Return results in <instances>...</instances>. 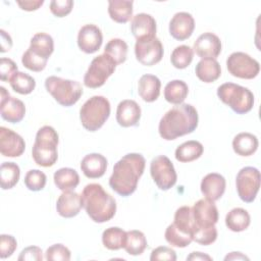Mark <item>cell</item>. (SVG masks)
I'll return each instance as SVG.
<instances>
[{
    "label": "cell",
    "mask_w": 261,
    "mask_h": 261,
    "mask_svg": "<svg viewBox=\"0 0 261 261\" xmlns=\"http://www.w3.org/2000/svg\"><path fill=\"white\" fill-rule=\"evenodd\" d=\"M81 169L88 178H99L106 172L107 159L99 153L88 154L82 159Z\"/></svg>",
    "instance_id": "603a6c76"
},
{
    "label": "cell",
    "mask_w": 261,
    "mask_h": 261,
    "mask_svg": "<svg viewBox=\"0 0 261 261\" xmlns=\"http://www.w3.org/2000/svg\"><path fill=\"white\" fill-rule=\"evenodd\" d=\"M228 72L239 79L252 80L260 71L259 62L244 52H233L226 59Z\"/></svg>",
    "instance_id": "8fae6325"
},
{
    "label": "cell",
    "mask_w": 261,
    "mask_h": 261,
    "mask_svg": "<svg viewBox=\"0 0 261 261\" xmlns=\"http://www.w3.org/2000/svg\"><path fill=\"white\" fill-rule=\"evenodd\" d=\"M0 109L2 118L10 123L20 122L25 114L24 103L11 97L4 87H0Z\"/></svg>",
    "instance_id": "4fadbf2b"
},
{
    "label": "cell",
    "mask_w": 261,
    "mask_h": 261,
    "mask_svg": "<svg viewBox=\"0 0 261 261\" xmlns=\"http://www.w3.org/2000/svg\"><path fill=\"white\" fill-rule=\"evenodd\" d=\"M115 68V62L107 54L98 55L91 61L84 75V85L90 89L102 87L114 72Z\"/></svg>",
    "instance_id": "ba28073f"
},
{
    "label": "cell",
    "mask_w": 261,
    "mask_h": 261,
    "mask_svg": "<svg viewBox=\"0 0 261 261\" xmlns=\"http://www.w3.org/2000/svg\"><path fill=\"white\" fill-rule=\"evenodd\" d=\"M189 93L188 85L181 80H173L164 88V98L168 103L178 105L187 98Z\"/></svg>",
    "instance_id": "d6a6232c"
},
{
    "label": "cell",
    "mask_w": 261,
    "mask_h": 261,
    "mask_svg": "<svg viewBox=\"0 0 261 261\" xmlns=\"http://www.w3.org/2000/svg\"><path fill=\"white\" fill-rule=\"evenodd\" d=\"M199 116L196 108L187 103H181L169 109L160 119L158 132L166 141L193 133L198 126Z\"/></svg>",
    "instance_id": "7a4b0ae2"
},
{
    "label": "cell",
    "mask_w": 261,
    "mask_h": 261,
    "mask_svg": "<svg viewBox=\"0 0 261 261\" xmlns=\"http://www.w3.org/2000/svg\"><path fill=\"white\" fill-rule=\"evenodd\" d=\"M173 220V224L178 230L192 237L193 239V236L196 231V223L193 217L192 207L181 206L176 209Z\"/></svg>",
    "instance_id": "4dcf8cb0"
},
{
    "label": "cell",
    "mask_w": 261,
    "mask_h": 261,
    "mask_svg": "<svg viewBox=\"0 0 261 261\" xmlns=\"http://www.w3.org/2000/svg\"><path fill=\"white\" fill-rule=\"evenodd\" d=\"M20 176L19 166L14 162H3L0 166V181L2 190L12 189Z\"/></svg>",
    "instance_id": "d590c367"
},
{
    "label": "cell",
    "mask_w": 261,
    "mask_h": 261,
    "mask_svg": "<svg viewBox=\"0 0 261 261\" xmlns=\"http://www.w3.org/2000/svg\"><path fill=\"white\" fill-rule=\"evenodd\" d=\"M224 260H249V257H247L241 252H230L224 257Z\"/></svg>",
    "instance_id": "db71d44e"
},
{
    "label": "cell",
    "mask_w": 261,
    "mask_h": 261,
    "mask_svg": "<svg viewBox=\"0 0 261 261\" xmlns=\"http://www.w3.org/2000/svg\"><path fill=\"white\" fill-rule=\"evenodd\" d=\"M81 198L83 208L94 222H107L116 213L115 199L99 184L87 185L81 194Z\"/></svg>",
    "instance_id": "3957f363"
},
{
    "label": "cell",
    "mask_w": 261,
    "mask_h": 261,
    "mask_svg": "<svg viewBox=\"0 0 261 261\" xmlns=\"http://www.w3.org/2000/svg\"><path fill=\"white\" fill-rule=\"evenodd\" d=\"M43 259V252L37 246H30L24 248L18 256L19 261H41Z\"/></svg>",
    "instance_id": "681fc988"
},
{
    "label": "cell",
    "mask_w": 261,
    "mask_h": 261,
    "mask_svg": "<svg viewBox=\"0 0 261 261\" xmlns=\"http://www.w3.org/2000/svg\"><path fill=\"white\" fill-rule=\"evenodd\" d=\"M43 0H37V1H16V4L25 11H33L39 9L43 5Z\"/></svg>",
    "instance_id": "f907efd6"
},
{
    "label": "cell",
    "mask_w": 261,
    "mask_h": 261,
    "mask_svg": "<svg viewBox=\"0 0 261 261\" xmlns=\"http://www.w3.org/2000/svg\"><path fill=\"white\" fill-rule=\"evenodd\" d=\"M128 46L122 39H111L105 46L104 53L107 54L116 65L123 63L126 60Z\"/></svg>",
    "instance_id": "8d00e7d4"
},
{
    "label": "cell",
    "mask_w": 261,
    "mask_h": 261,
    "mask_svg": "<svg viewBox=\"0 0 261 261\" xmlns=\"http://www.w3.org/2000/svg\"><path fill=\"white\" fill-rule=\"evenodd\" d=\"M195 72L200 81L209 84L215 82L220 76L221 67L216 59H201L195 67Z\"/></svg>",
    "instance_id": "d4e9b609"
},
{
    "label": "cell",
    "mask_w": 261,
    "mask_h": 261,
    "mask_svg": "<svg viewBox=\"0 0 261 261\" xmlns=\"http://www.w3.org/2000/svg\"><path fill=\"white\" fill-rule=\"evenodd\" d=\"M102 42V32L96 24L89 23L80 29L77 34V46L83 52L87 54L97 52L100 49Z\"/></svg>",
    "instance_id": "9a60e30c"
},
{
    "label": "cell",
    "mask_w": 261,
    "mask_h": 261,
    "mask_svg": "<svg viewBox=\"0 0 261 261\" xmlns=\"http://www.w3.org/2000/svg\"><path fill=\"white\" fill-rule=\"evenodd\" d=\"M135 54L137 60L146 66H152L161 61L163 57V46L157 38H150L136 42Z\"/></svg>",
    "instance_id": "7c38bea8"
},
{
    "label": "cell",
    "mask_w": 261,
    "mask_h": 261,
    "mask_svg": "<svg viewBox=\"0 0 261 261\" xmlns=\"http://www.w3.org/2000/svg\"><path fill=\"white\" fill-rule=\"evenodd\" d=\"M251 222L250 214L247 210L241 207L231 209L225 216L226 227L234 232L246 230Z\"/></svg>",
    "instance_id": "f546056e"
},
{
    "label": "cell",
    "mask_w": 261,
    "mask_h": 261,
    "mask_svg": "<svg viewBox=\"0 0 261 261\" xmlns=\"http://www.w3.org/2000/svg\"><path fill=\"white\" fill-rule=\"evenodd\" d=\"M225 178L216 172H211L205 175L201 181V192L204 197L210 201L219 200L225 192Z\"/></svg>",
    "instance_id": "7402d4cb"
},
{
    "label": "cell",
    "mask_w": 261,
    "mask_h": 261,
    "mask_svg": "<svg viewBox=\"0 0 261 261\" xmlns=\"http://www.w3.org/2000/svg\"><path fill=\"white\" fill-rule=\"evenodd\" d=\"M147 248V239L141 230L133 229L126 231V239L123 249L133 256L141 255Z\"/></svg>",
    "instance_id": "e575fe53"
},
{
    "label": "cell",
    "mask_w": 261,
    "mask_h": 261,
    "mask_svg": "<svg viewBox=\"0 0 261 261\" xmlns=\"http://www.w3.org/2000/svg\"><path fill=\"white\" fill-rule=\"evenodd\" d=\"M236 187L240 199L245 203H252L259 192L260 171L253 166L243 167L237 174Z\"/></svg>",
    "instance_id": "9c48e42d"
},
{
    "label": "cell",
    "mask_w": 261,
    "mask_h": 261,
    "mask_svg": "<svg viewBox=\"0 0 261 261\" xmlns=\"http://www.w3.org/2000/svg\"><path fill=\"white\" fill-rule=\"evenodd\" d=\"M17 72L16 63L10 59L2 57L0 60V79L2 82H9L10 79Z\"/></svg>",
    "instance_id": "7dc6e473"
},
{
    "label": "cell",
    "mask_w": 261,
    "mask_h": 261,
    "mask_svg": "<svg viewBox=\"0 0 261 261\" xmlns=\"http://www.w3.org/2000/svg\"><path fill=\"white\" fill-rule=\"evenodd\" d=\"M130 30L137 41L156 37V20L148 13H138L133 16Z\"/></svg>",
    "instance_id": "d6986e66"
},
{
    "label": "cell",
    "mask_w": 261,
    "mask_h": 261,
    "mask_svg": "<svg viewBox=\"0 0 261 261\" xmlns=\"http://www.w3.org/2000/svg\"><path fill=\"white\" fill-rule=\"evenodd\" d=\"M193 58H194L193 48H191L188 45H180L173 49L170 56V61L175 68L184 69V68H187L192 63Z\"/></svg>",
    "instance_id": "f35d334b"
},
{
    "label": "cell",
    "mask_w": 261,
    "mask_h": 261,
    "mask_svg": "<svg viewBox=\"0 0 261 261\" xmlns=\"http://www.w3.org/2000/svg\"><path fill=\"white\" fill-rule=\"evenodd\" d=\"M9 84L12 90L21 95L31 94L36 87V81L33 76L22 71H17L10 79Z\"/></svg>",
    "instance_id": "74e56055"
},
{
    "label": "cell",
    "mask_w": 261,
    "mask_h": 261,
    "mask_svg": "<svg viewBox=\"0 0 261 261\" xmlns=\"http://www.w3.org/2000/svg\"><path fill=\"white\" fill-rule=\"evenodd\" d=\"M187 260H192V261H198V260H208L211 261L212 257H210L207 254H204L202 252H193L191 253L188 257Z\"/></svg>",
    "instance_id": "f5cc1de1"
},
{
    "label": "cell",
    "mask_w": 261,
    "mask_h": 261,
    "mask_svg": "<svg viewBox=\"0 0 261 261\" xmlns=\"http://www.w3.org/2000/svg\"><path fill=\"white\" fill-rule=\"evenodd\" d=\"M17 247L15 238L11 234L0 236V257L2 259L10 257Z\"/></svg>",
    "instance_id": "bcb514c9"
},
{
    "label": "cell",
    "mask_w": 261,
    "mask_h": 261,
    "mask_svg": "<svg viewBox=\"0 0 261 261\" xmlns=\"http://www.w3.org/2000/svg\"><path fill=\"white\" fill-rule=\"evenodd\" d=\"M259 146L258 139L251 133H240L232 140V149L234 153L240 156H251L253 155Z\"/></svg>",
    "instance_id": "484cf974"
},
{
    "label": "cell",
    "mask_w": 261,
    "mask_h": 261,
    "mask_svg": "<svg viewBox=\"0 0 261 261\" xmlns=\"http://www.w3.org/2000/svg\"><path fill=\"white\" fill-rule=\"evenodd\" d=\"M133 1L110 0L108 1V14L112 20L125 23L133 17Z\"/></svg>",
    "instance_id": "4316f807"
},
{
    "label": "cell",
    "mask_w": 261,
    "mask_h": 261,
    "mask_svg": "<svg viewBox=\"0 0 261 261\" xmlns=\"http://www.w3.org/2000/svg\"><path fill=\"white\" fill-rule=\"evenodd\" d=\"M150 173L154 182L161 191L171 189L177 180L174 166L165 155H159L152 159L150 163Z\"/></svg>",
    "instance_id": "30bf717a"
},
{
    "label": "cell",
    "mask_w": 261,
    "mask_h": 261,
    "mask_svg": "<svg viewBox=\"0 0 261 261\" xmlns=\"http://www.w3.org/2000/svg\"><path fill=\"white\" fill-rule=\"evenodd\" d=\"M161 82L154 74H144L138 83V93L140 97L148 103L154 102L160 95Z\"/></svg>",
    "instance_id": "cb8c5ba5"
},
{
    "label": "cell",
    "mask_w": 261,
    "mask_h": 261,
    "mask_svg": "<svg viewBox=\"0 0 261 261\" xmlns=\"http://www.w3.org/2000/svg\"><path fill=\"white\" fill-rule=\"evenodd\" d=\"M218 98L227 105L233 112L245 114L252 110L254 106V95L246 87L224 83L217 88Z\"/></svg>",
    "instance_id": "8992f818"
},
{
    "label": "cell",
    "mask_w": 261,
    "mask_h": 261,
    "mask_svg": "<svg viewBox=\"0 0 261 261\" xmlns=\"http://www.w3.org/2000/svg\"><path fill=\"white\" fill-rule=\"evenodd\" d=\"M204 147L203 145L195 140L187 141L182 144H180L174 153L175 159L179 162L186 163V162H192L198 158L201 157L203 154Z\"/></svg>",
    "instance_id": "1f68e13d"
},
{
    "label": "cell",
    "mask_w": 261,
    "mask_h": 261,
    "mask_svg": "<svg viewBox=\"0 0 261 261\" xmlns=\"http://www.w3.org/2000/svg\"><path fill=\"white\" fill-rule=\"evenodd\" d=\"M47 59H44L36 54H34L32 51H30L29 49L22 54L21 57V63L23 64V66L32 71H36V72H40L42 70L45 69L46 65H47Z\"/></svg>",
    "instance_id": "b9f144b4"
},
{
    "label": "cell",
    "mask_w": 261,
    "mask_h": 261,
    "mask_svg": "<svg viewBox=\"0 0 261 261\" xmlns=\"http://www.w3.org/2000/svg\"><path fill=\"white\" fill-rule=\"evenodd\" d=\"M71 253L67 247L62 244H54L50 246L45 253V259L49 261H68Z\"/></svg>",
    "instance_id": "7bdbcfd3"
},
{
    "label": "cell",
    "mask_w": 261,
    "mask_h": 261,
    "mask_svg": "<svg viewBox=\"0 0 261 261\" xmlns=\"http://www.w3.org/2000/svg\"><path fill=\"white\" fill-rule=\"evenodd\" d=\"M146 160L142 154L128 153L113 166L109 177L110 188L119 196H130L138 187L140 177L145 170Z\"/></svg>",
    "instance_id": "6da1fadb"
},
{
    "label": "cell",
    "mask_w": 261,
    "mask_h": 261,
    "mask_svg": "<svg viewBox=\"0 0 261 261\" xmlns=\"http://www.w3.org/2000/svg\"><path fill=\"white\" fill-rule=\"evenodd\" d=\"M126 231L117 226L106 228L102 233V243L105 248L111 251H116L124 247Z\"/></svg>",
    "instance_id": "836d02e7"
},
{
    "label": "cell",
    "mask_w": 261,
    "mask_h": 261,
    "mask_svg": "<svg viewBox=\"0 0 261 261\" xmlns=\"http://www.w3.org/2000/svg\"><path fill=\"white\" fill-rule=\"evenodd\" d=\"M216 239H217V229L215 225L207 228L197 229L193 236V241L203 246L211 245L216 241Z\"/></svg>",
    "instance_id": "ee69618b"
},
{
    "label": "cell",
    "mask_w": 261,
    "mask_h": 261,
    "mask_svg": "<svg viewBox=\"0 0 261 261\" xmlns=\"http://www.w3.org/2000/svg\"><path fill=\"white\" fill-rule=\"evenodd\" d=\"M110 103L103 96H93L80 109L81 123L85 129L96 132L103 126L110 115Z\"/></svg>",
    "instance_id": "5b68a950"
},
{
    "label": "cell",
    "mask_w": 261,
    "mask_h": 261,
    "mask_svg": "<svg viewBox=\"0 0 261 261\" xmlns=\"http://www.w3.org/2000/svg\"><path fill=\"white\" fill-rule=\"evenodd\" d=\"M29 50L34 54L48 60L54 50V42L52 37L46 33L35 34L31 39Z\"/></svg>",
    "instance_id": "83f0119b"
},
{
    "label": "cell",
    "mask_w": 261,
    "mask_h": 261,
    "mask_svg": "<svg viewBox=\"0 0 261 261\" xmlns=\"http://www.w3.org/2000/svg\"><path fill=\"white\" fill-rule=\"evenodd\" d=\"M45 88L54 100L64 107L74 105L83 95V88L79 82L56 75L48 76L45 80Z\"/></svg>",
    "instance_id": "52a82bcc"
},
{
    "label": "cell",
    "mask_w": 261,
    "mask_h": 261,
    "mask_svg": "<svg viewBox=\"0 0 261 261\" xmlns=\"http://www.w3.org/2000/svg\"><path fill=\"white\" fill-rule=\"evenodd\" d=\"M72 7V0H53L50 2V11L56 17L66 16L71 12Z\"/></svg>",
    "instance_id": "f6af8a7d"
},
{
    "label": "cell",
    "mask_w": 261,
    "mask_h": 261,
    "mask_svg": "<svg viewBox=\"0 0 261 261\" xmlns=\"http://www.w3.org/2000/svg\"><path fill=\"white\" fill-rule=\"evenodd\" d=\"M195 29V20L191 13L180 11L175 13L169 21V34L177 41L189 39Z\"/></svg>",
    "instance_id": "ac0fdd59"
},
{
    "label": "cell",
    "mask_w": 261,
    "mask_h": 261,
    "mask_svg": "<svg viewBox=\"0 0 261 261\" xmlns=\"http://www.w3.org/2000/svg\"><path fill=\"white\" fill-rule=\"evenodd\" d=\"M58 134L52 126L44 125L39 128L32 149L34 161L42 167L53 166L58 158Z\"/></svg>",
    "instance_id": "277c9868"
},
{
    "label": "cell",
    "mask_w": 261,
    "mask_h": 261,
    "mask_svg": "<svg viewBox=\"0 0 261 261\" xmlns=\"http://www.w3.org/2000/svg\"><path fill=\"white\" fill-rule=\"evenodd\" d=\"M141 118V107L134 100H122L117 105L116 121L122 127L135 126Z\"/></svg>",
    "instance_id": "ffe728a7"
},
{
    "label": "cell",
    "mask_w": 261,
    "mask_h": 261,
    "mask_svg": "<svg viewBox=\"0 0 261 261\" xmlns=\"http://www.w3.org/2000/svg\"><path fill=\"white\" fill-rule=\"evenodd\" d=\"M151 261L156 260H169V261H175L176 260V253L173 249L165 246H160L152 250L150 255Z\"/></svg>",
    "instance_id": "c3c4849f"
},
{
    "label": "cell",
    "mask_w": 261,
    "mask_h": 261,
    "mask_svg": "<svg viewBox=\"0 0 261 261\" xmlns=\"http://www.w3.org/2000/svg\"><path fill=\"white\" fill-rule=\"evenodd\" d=\"M164 237H165L166 242L169 245H171L173 247H177V248L188 247L193 242L192 237L178 230L173 223H171L167 226Z\"/></svg>",
    "instance_id": "ab89813d"
},
{
    "label": "cell",
    "mask_w": 261,
    "mask_h": 261,
    "mask_svg": "<svg viewBox=\"0 0 261 261\" xmlns=\"http://www.w3.org/2000/svg\"><path fill=\"white\" fill-rule=\"evenodd\" d=\"M0 35H1V52L4 53L11 49L12 39L4 30H0Z\"/></svg>",
    "instance_id": "816d5d0a"
},
{
    "label": "cell",
    "mask_w": 261,
    "mask_h": 261,
    "mask_svg": "<svg viewBox=\"0 0 261 261\" xmlns=\"http://www.w3.org/2000/svg\"><path fill=\"white\" fill-rule=\"evenodd\" d=\"M83 208L81 195L73 191H64L56 202L57 213L64 218L76 216Z\"/></svg>",
    "instance_id": "44dd1931"
},
{
    "label": "cell",
    "mask_w": 261,
    "mask_h": 261,
    "mask_svg": "<svg viewBox=\"0 0 261 261\" xmlns=\"http://www.w3.org/2000/svg\"><path fill=\"white\" fill-rule=\"evenodd\" d=\"M221 47L220 39L215 34L207 32L200 35L195 41L193 51L202 59H216L221 52Z\"/></svg>",
    "instance_id": "e0dca14e"
},
{
    "label": "cell",
    "mask_w": 261,
    "mask_h": 261,
    "mask_svg": "<svg viewBox=\"0 0 261 261\" xmlns=\"http://www.w3.org/2000/svg\"><path fill=\"white\" fill-rule=\"evenodd\" d=\"M24 185L25 187L33 192L41 191L45 188L47 182L46 174L39 169H31L24 175Z\"/></svg>",
    "instance_id": "60d3db41"
},
{
    "label": "cell",
    "mask_w": 261,
    "mask_h": 261,
    "mask_svg": "<svg viewBox=\"0 0 261 261\" xmlns=\"http://www.w3.org/2000/svg\"><path fill=\"white\" fill-rule=\"evenodd\" d=\"M24 149L25 143L21 136L5 126L0 127V152L4 157H18Z\"/></svg>",
    "instance_id": "2e32d148"
},
{
    "label": "cell",
    "mask_w": 261,
    "mask_h": 261,
    "mask_svg": "<svg viewBox=\"0 0 261 261\" xmlns=\"http://www.w3.org/2000/svg\"><path fill=\"white\" fill-rule=\"evenodd\" d=\"M55 186L64 191H73L80 184V175L79 173L69 167L59 168L54 172L53 175Z\"/></svg>",
    "instance_id": "f1b7e54d"
},
{
    "label": "cell",
    "mask_w": 261,
    "mask_h": 261,
    "mask_svg": "<svg viewBox=\"0 0 261 261\" xmlns=\"http://www.w3.org/2000/svg\"><path fill=\"white\" fill-rule=\"evenodd\" d=\"M196 230L214 226L218 221V210L213 201L208 199L198 200L192 207Z\"/></svg>",
    "instance_id": "5bb4252c"
}]
</instances>
